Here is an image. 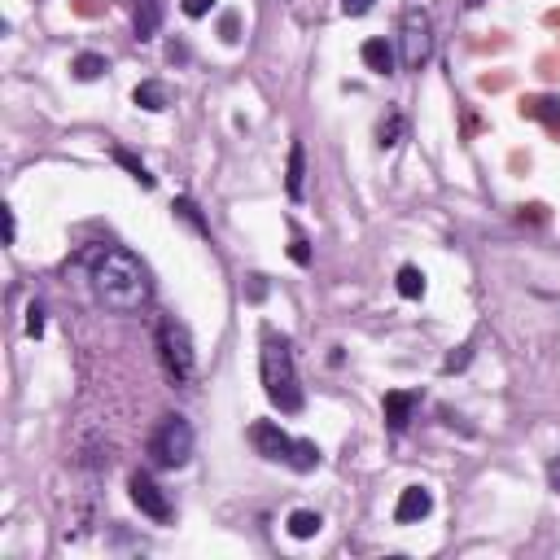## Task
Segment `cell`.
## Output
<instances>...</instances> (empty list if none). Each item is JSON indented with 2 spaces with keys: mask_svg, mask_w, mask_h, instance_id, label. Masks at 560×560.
<instances>
[{
  "mask_svg": "<svg viewBox=\"0 0 560 560\" xmlns=\"http://www.w3.org/2000/svg\"><path fill=\"white\" fill-rule=\"evenodd\" d=\"M180 9H184L189 18H206V14L215 9V0H180Z\"/></svg>",
  "mask_w": 560,
  "mask_h": 560,
  "instance_id": "cell-22",
  "label": "cell"
},
{
  "mask_svg": "<svg viewBox=\"0 0 560 560\" xmlns=\"http://www.w3.org/2000/svg\"><path fill=\"white\" fill-rule=\"evenodd\" d=\"M14 232H18V223H14V211H5V241L14 245Z\"/></svg>",
  "mask_w": 560,
  "mask_h": 560,
  "instance_id": "cell-26",
  "label": "cell"
},
{
  "mask_svg": "<svg viewBox=\"0 0 560 560\" xmlns=\"http://www.w3.org/2000/svg\"><path fill=\"white\" fill-rule=\"evenodd\" d=\"M26 333H31V338L44 333V307H40V302H31V311H26Z\"/></svg>",
  "mask_w": 560,
  "mask_h": 560,
  "instance_id": "cell-21",
  "label": "cell"
},
{
  "mask_svg": "<svg viewBox=\"0 0 560 560\" xmlns=\"http://www.w3.org/2000/svg\"><path fill=\"white\" fill-rule=\"evenodd\" d=\"M259 372H263V390H268L271 408H280L285 416H298L307 408V394H302V381H298V364H293V346L285 333L263 329Z\"/></svg>",
  "mask_w": 560,
  "mask_h": 560,
  "instance_id": "cell-2",
  "label": "cell"
},
{
  "mask_svg": "<svg viewBox=\"0 0 560 560\" xmlns=\"http://www.w3.org/2000/svg\"><path fill=\"white\" fill-rule=\"evenodd\" d=\"M434 512V495L425 486H408L398 495V504H394V521L398 526H412V521H425Z\"/></svg>",
  "mask_w": 560,
  "mask_h": 560,
  "instance_id": "cell-8",
  "label": "cell"
},
{
  "mask_svg": "<svg viewBox=\"0 0 560 560\" xmlns=\"http://www.w3.org/2000/svg\"><path fill=\"white\" fill-rule=\"evenodd\" d=\"M167 57H171V62H189V49H184V44H171Z\"/></svg>",
  "mask_w": 560,
  "mask_h": 560,
  "instance_id": "cell-28",
  "label": "cell"
},
{
  "mask_svg": "<svg viewBox=\"0 0 560 560\" xmlns=\"http://www.w3.org/2000/svg\"><path fill=\"white\" fill-rule=\"evenodd\" d=\"M84 263H88V280H93L97 302H105L110 311L132 316V311L149 307L153 280H149L145 263H141L136 254H127L119 245H97V250L84 254Z\"/></svg>",
  "mask_w": 560,
  "mask_h": 560,
  "instance_id": "cell-1",
  "label": "cell"
},
{
  "mask_svg": "<svg viewBox=\"0 0 560 560\" xmlns=\"http://www.w3.org/2000/svg\"><path fill=\"white\" fill-rule=\"evenodd\" d=\"M464 364H468V346H460V355H451L442 368H447V372H456V368H464Z\"/></svg>",
  "mask_w": 560,
  "mask_h": 560,
  "instance_id": "cell-25",
  "label": "cell"
},
{
  "mask_svg": "<svg viewBox=\"0 0 560 560\" xmlns=\"http://www.w3.org/2000/svg\"><path fill=\"white\" fill-rule=\"evenodd\" d=\"M71 71H74V79H84V84H88V79H101V74L110 71V62H105L101 53H79V57L71 62Z\"/></svg>",
  "mask_w": 560,
  "mask_h": 560,
  "instance_id": "cell-15",
  "label": "cell"
},
{
  "mask_svg": "<svg viewBox=\"0 0 560 560\" xmlns=\"http://www.w3.org/2000/svg\"><path fill=\"white\" fill-rule=\"evenodd\" d=\"M268 285H263V276H250V298H263Z\"/></svg>",
  "mask_w": 560,
  "mask_h": 560,
  "instance_id": "cell-27",
  "label": "cell"
},
{
  "mask_svg": "<svg viewBox=\"0 0 560 560\" xmlns=\"http://www.w3.org/2000/svg\"><path fill=\"white\" fill-rule=\"evenodd\" d=\"M132 101H136L141 110H149V114H162V110L171 105V88L162 84V79H145V84H136Z\"/></svg>",
  "mask_w": 560,
  "mask_h": 560,
  "instance_id": "cell-12",
  "label": "cell"
},
{
  "mask_svg": "<svg viewBox=\"0 0 560 560\" xmlns=\"http://www.w3.org/2000/svg\"><path fill=\"white\" fill-rule=\"evenodd\" d=\"M220 31H223V40H228V44H237V40H241V35H237V14H228Z\"/></svg>",
  "mask_w": 560,
  "mask_h": 560,
  "instance_id": "cell-24",
  "label": "cell"
},
{
  "mask_svg": "<svg viewBox=\"0 0 560 560\" xmlns=\"http://www.w3.org/2000/svg\"><path fill=\"white\" fill-rule=\"evenodd\" d=\"M394 285H398L403 298H420V293H425V271L408 263V268H398V280H394Z\"/></svg>",
  "mask_w": 560,
  "mask_h": 560,
  "instance_id": "cell-18",
  "label": "cell"
},
{
  "mask_svg": "<svg viewBox=\"0 0 560 560\" xmlns=\"http://www.w3.org/2000/svg\"><path fill=\"white\" fill-rule=\"evenodd\" d=\"M132 26H136V40H153L158 26H162V0H136L132 5Z\"/></svg>",
  "mask_w": 560,
  "mask_h": 560,
  "instance_id": "cell-10",
  "label": "cell"
},
{
  "mask_svg": "<svg viewBox=\"0 0 560 560\" xmlns=\"http://www.w3.org/2000/svg\"><path fill=\"white\" fill-rule=\"evenodd\" d=\"M285 193H290L293 201H302V197H307V149H302V141H293V145H290V171H285Z\"/></svg>",
  "mask_w": 560,
  "mask_h": 560,
  "instance_id": "cell-11",
  "label": "cell"
},
{
  "mask_svg": "<svg viewBox=\"0 0 560 560\" xmlns=\"http://www.w3.org/2000/svg\"><path fill=\"white\" fill-rule=\"evenodd\" d=\"M468 5H473V9H477V5H482V0H468Z\"/></svg>",
  "mask_w": 560,
  "mask_h": 560,
  "instance_id": "cell-29",
  "label": "cell"
},
{
  "mask_svg": "<svg viewBox=\"0 0 560 560\" xmlns=\"http://www.w3.org/2000/svg\"><path fill=\"white\" fill-rule=\"evenodd\" d=\"M359 57H364V66L372 74H394V49L386 44V40H364Z\"/></svg>",
  "mask_w": 560,
  "mask_h": 560,
  "instance_id": "cell-13",
  "label": "cell"
},
{
  "mask_svg": "<svg viewBox=\"0 0 560 560\" xmlns=\"http://www.w3.org/2000/svg\"><path fill=\"white\" fill-rule=\"evenodd\" d=\"M341 9H346L350 18H364L368 9H372V0H341Z\"/></svg>",
  "mask_w": 560,
  "mask_h": 560,
  "instance_id": "cell-23",
  "label": "cell"
},
{
  "mask_svg": "<svg viewBox=\"0 0 560 560\" xmlns=\"http://www.w3.org/2000/svg\"><path fill=\"white\" fill-rule=\"evenodd\" d=\"M285 526H290V535H293V538H316L324 521H319V512L298 508V512H290V521H285Z\"/></svg>",
  "mask_w": 560,
  "mask_h": 560,
  "instance_id": "cell-14",
  "label": "cell"
},
{
  "mask_svg": "<svg viewBox=\"0 0 560 560\" xmlns=\"http://www.w3.org/2000/svg\"><path fill=\"white\" fill-rule=\"evenodd\" d=\"M153 346H158V364H162L171 386H189L197 372V350H193L189 324L175 316H162L158 319V333H153Z\"/></svg>",
  "mask_w": 560,
  "mask_h": 560,
  "instance_id": "cell-4",
  "label": "cell"
},
{
  "mask_svg": "<svg viewBox=\"0 0 560 560\" xmlns=\"http://www.w3.org/2000/svg\"><path fill=\"white\" fill-rule=\"evenodd\" d=\"M127 490H132V504L145 512L149 521H158V526H167L171 521V499H167V490L158 486L149 473H132L127 477Z\"/></svg>",
  "mask_w": 560,
  "mask_h": 560,
  "instance_id": "cell-7",
  "label": "cell"
},
{
  "mask_svg": "<svg viewBox=\"0 0 560 560\" xmlns=\"http://www.w3.org/2000/svg\"><path fill=\"white\" fill-rule=\"evenodd\" d=\"M416 408H420V394H412V390H390V394H386V403H381L386 425H390L394 434H403V429H408V420H412Z\"/></svg>",
  "mask_w": 560,
  "mask_h": 560,
  "instance_id": "cell-9",
  "label": "cell"
},
{
  "mask_svg": "<svg viewBox=\"0 0 560 560\" xmlns=\"http://www.w3.org/2000/svg\"><path fill=\"white\" fill-rule=\"evenodd\" d=\"M175 215H184V220L193 223V228H197V232H201V237H211V228L201 223V215H197V206H193V201H189V197H175Z\"/></svg>",
  "mask_w": 560,
  "mask_h": 560,
  "instance_id": "cell-19",
  "label": "cell"
},
{
  "mask_svg": "<svg viewBox=\"0 0 560 560\" xmlns=\"http://www.w3.org/2000/svg\"><path fill=\"white\" fill-rule=\"evenodd\" d=\"M290 259H293V263H298V268H307V263H311V250H307V237H302V232H298V228H293V245H290Z\"/></svg>",
  "mask_w": 560,
  "mask_h": 560,
  "instance_id": "cell-20",
  "label": "cell"
},
{
  "mask_svg": "<svg viewBox=\"0 0 560 560\" xmlns=\"http://www.w3.org/2000/svg\"><path fill=\"white\" fill-rule=\"evenodd\" d=\"M250 442L254 451L271 464H290L293 473H316L319 468V447L307 438H290L276 420H254L250 425Z\"/></svg>",
  "mask_w": 560,
  "mask_h": 560,
  "instance_id": "cell-3",
  "label": "cell"
},
{
  "mask_svg": "<svg viewBox=\"0 0 560 560\" xmlns=\"http://www.w3.org/2000/svg\"><path fill=\"white\" fill-rule=\"evenodd\" d=\"M398 57L408 71H420L434 57V18L425 9H408L398 23Z\"/></svg>",
  "mask_w": 560,
  "mask_h": 560,
  "instance_id": "cell-6",
  "label": "cell"
},
{
  "mask_svg": "<svg viewBox=\"0 0 560 560\" xmlns=\"http://www.w3.org/2000/svg\"><path fill=\"white\" fill-rule=\"evenodd\" d=\"M110 153H114V162H119V167H127V171H132V180H141L145 189H153V175H149V167H145V162H141V158H136V153H127V149H123V145H114V149H110Z\"/></svg>",
  "mask_w": 560,
  "mask_h": 560,
  "instance_id": "cell-17",
  "label": "cell"
},
{
  "mask_svg": "<svg viewBox=\"0 0 560 560\" xmlns=\"http://www.w3.org/2000/svg\"><path fill=\"white\" fill-rule=\"evenodd\" d=\"M403 132H408L403 114H386V119H381V127H377V145H381V149H394L398 141H403Z\"/></svg>",
  "mask_w": 560,
  "mask_h": 560,
  "instance_id": "cell-16",
  "label": "cell"
},
{
  "mask_svg": "<svg viewBox=\"0 0 560 560\" xmlns=\"http://www.w3.org/2000/svg\"><path fill=\"white\" fill-rule=\"evenodd\" d=\"M149 460L158 468H184L193 460V425L184 416H162L149 434Z\"/></svg>",
  "mask_w": 560,
  "mask_h": 560,
  "instance_id": "cell-5",
  "label": "cell"
}]
</instances>
